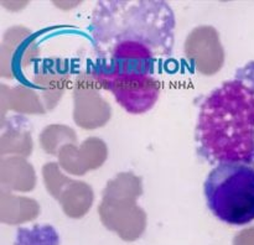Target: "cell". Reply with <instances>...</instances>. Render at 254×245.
I'll list each match as a JSON object with an SVG mask.
<instances>
[{"instance_id": "cell-4", "label": "cell", "mask_w": 254, "mask_h": 245, "mask_svg": "<svg viewBox=\"0 0 254 245\" xmlns=\"http://www.w3.org/2000/svg\"><path fill=\"white\" fill-rule=\"evenodd\" d=\"M97 81L114 94L117 101L131 114L148 111L159 98L160 83L155 76L143 73H119L96 71Z\"/></svg>"}, {"instance_id": "cell-3", "label": "cell", "mask_w": 254, "mask_h": 245, "mask_svg": "<svg viewBox=\"0 0 254 245\" xmlns=\"http://www.w3.org/2000/svg\"><path fill=\"white\" fill-rule=\"evenodd\" d=\"M205 197L216 218L231 225L254 220V168L245 163H218L207 176Z\"/></svg>"}, {"instance_id": "cell-2", "label": "cell", "mask_w": 254, "mask_h": 245, "mask_svg": "<svg viewBox=\"0 0 254 245\" xmlns=\"http://www.w3.org/2000/svg\"><path fill=\"white\" fill-rule=\"evenodd\" d=\"M196 144L210 163H254V62L203 99Z\"/></svg>"}, {"instance_id": "cell-1", "label": "cell", "mask_w": 254, "mask_h": 245, "mask_svg": "<svg viewBox=\"0 0 254 245\" xmlns=\"http://www.w3.org/2000/svg\"><path fill=\"white\" fill-rule=\"evenodd\" d=\"M175 16L166 1H98L88 25L97 62L94 69L155 76L171 56Z\"/></svg>"}]
</instances>
